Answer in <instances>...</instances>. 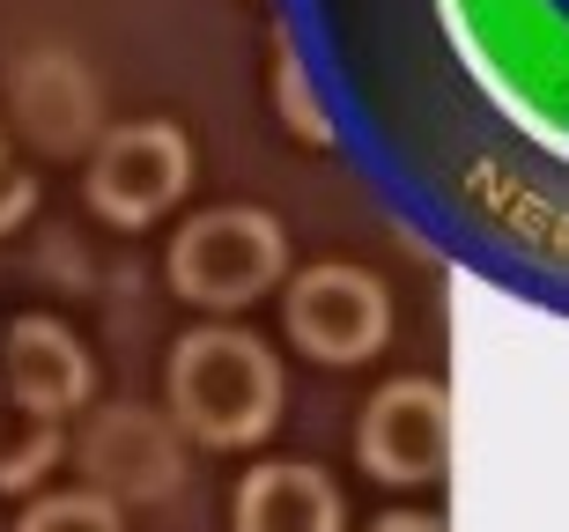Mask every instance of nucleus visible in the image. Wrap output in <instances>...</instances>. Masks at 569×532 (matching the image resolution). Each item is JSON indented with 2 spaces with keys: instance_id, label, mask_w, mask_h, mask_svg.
<instances>
[{
  "instance_id": "f8f14e48",
  "label": "nucleus",
  "mask_w": 569,
  "mask_h": 532,
  "mask_svg": "<svg viewBox=\"0 0 569 532\" xmlns=\"http://www.w3.org/2000/svg\"><path fill=\"white\" fill-rule=\"evenodd\" d=\"M44 459H52V436H38V444H30V451H8V459H0V495L30 489V481H38V466H44Z\"/></svg>"
},
{
  "instance_id": "39448f33",
  "label": "nucleus",
  "mask_w": 569,
  "mask_h": 532,
  "mask_svg": "<svg viewBox=\"0 0 569 532\" xmlns=\"http://www.w3.org/2000/svg\"><path fill=\"white\" fill-rule=\"evenodd\" d=\"M356 451L378 481H400V489L443 481V466H451V392L429 378H392L362 406Z\"/></svg>"
},
{
  "instance_id": "6e6552de",
  "label": "nucleus",
  "mask_w": 569,
  "mask_h": 532,
  "mask_svg": "<svg viewBox=\"0 0 569 532\" xmlns=\"http://www.w3.org/2000/svg\"><path fill=\"white\" fill-rule=\"evenodd\" d=\"M82 466L97 473V495H141L148 503V495H170V481H178V444L141 406H119V414H104L89 429Z\"/></svg>"
},
{
  "instance_id": "4468645a",
  "label": "nucleus",
  "mask_w": 569,
  "mask_h": 532,
  "mask_svg": "<svg viewBox=\"0 0 569 532\" xmlns=\"http://www.w3.org/2000/svg\"><path fill=\"white\" fill-rule=\"evenodd\" d=\"M370 532H443V518H429V511H385Z\"/></svg>"
},
{
  "instance_id": "423d86ee",
  "label": "nucleus",
  "mask_w": 569,
  "mask_h": 532,
  "mask_svg": "<svg viewBox=\"0 0 569 532\" xmlns=\"http://www.w3.org/2000/svg\"><path fill=\"white\" fill-rule=\"evenodd\" d=\"M16 127L38 141L44 155H89L104 141V104L97 82L82 74V60L67 52H38L16 67Z\"/></svg>"
},
{
  "instance_id": "20e7f679",
  "label": "nucleus",
  "mask_w": 569,
  "mask_h": 532,
  "mask_svg": "<svg viewBox=\"0 0 569 532\" xmlns=\"http://www.w3.org/2000/svg\"><path fill=\"white\" fill-rule=\"evenodd\" d=\"M392 333V297L362 267H311L289 281V341L318 362H362Z\"/></svg>"
},
{
  "instance_id": "0eeeda50",
  "label": "nucleus",
  "mask_w": 569,
  "mask_h": 532,
  "mask_svg": "<svg viewBox=\"0 0 569 532\" xmlns=\"http://www.w3.org/2000/svg\"><path fill=\"white\" fill-rule=\"evenodd\" d=\"M0 370H8L16 406H30L38 422H60L67 406L89 400V348L60 319H16L8 348H0Z\"/></svg>"
},
{
  "instance_id": "ddd939ff",
  "label": "nucleus",
  "mask_w": 569,
  "mask_h": 532,
  "mask_svg": "<svg viewBox=\"0 0 569 532\" xmlns=\"http://www.w3.org/2000/svg\"><path fill=\"white\" fill-rule=\"evenodd\" d=\"M30 208H38V185H30L22 171H0V237L16 230V222H22Z\"/></svg>"
},
{
  "instance_id": "f03ea898",
  "label": "nucleus",
  "mask_w": 569,
  "mask_h": 532,
  "mask_svg": "<svg viewBox=\"0 0 569 532\" xmlns=\"http://www.w3.org/2000/svg\"><path fill=\"white\" fill-rule=\"evenodd\" d=\"M289 274V237L267 208H208L170 237V289L208 311H244Z\"/></svg>"
},
{
  "instance_id": "f257e3e1",
  "label": "nucleus",
  "mask_w": 569,
  "mask_h": 532,
  "mask_svg": "<svg viewBox=\"0 0 569 532\" xmlns=\"http://www.w3.org/2000/svg\"><path fill=\"white\" fill-rule=\"evenodd\" d=\"M170 414L214 451L259 444L281 414V362L244 325H200L170 348Z\"/></svg>"
},
{
  "instance_id": "7ed1b4c3",
  "label": "nucleus",
  "mask_w": 569,
  "mask_h": 532,
  "mask_svg": "<svg viewBox=\"0 0 569 532\" xmlns=\"http://www.w3.org/2000/svg\"><path fill=\"white\" fill-rule=\"evenodd\" d=\"M186 185H192V141L170 119L111 127L89 149V208L104 214V222H119V230H141L163 208H178Z\"/></svg>"
},
{
  "instance_id": "2eb2a0df",
  "label": "nucleus",
  "mask_w": 569,
  "mask_h": 532,
  "mask_svg": "<svg viewBox=\"0 0 569 532\" xmlns=\"http://www.w3.org/2000/svg\"><path fill=\"white\" fill-rule=\"evenodd\" d=\"M0 171H8V133H0Z\"/></svg>"
},
{
  "instance_id": "1a4fd4ad",
  "label": "nucleus",
  "mask_w": 569,
  "mask_h": 532,
  "mask_svg": "<svg viewBox=\"0 0 569 532\" xmlns=\"http://www.w3.org/2000/svg\"><path fill=\"white\" fill-rule=\"evenodd\" d=\"M237 532H340V489L318 466H259L237 489Z\"/></svg>"
},
{
  "instance_id": "9d476101",
  "label": "nucleus",
  "mask_w": 569,
  "mask_h": 532,
  "mask_svg": "<svg viewBox=\"0 0 569 532\" xmlns=\"http://www.w3.org/2000/svg\"><path fill=\"white\" fill-rule=\"evenodd\" d=\"M16 532H119V503L97 495V489H67V495L30 503Z\"/></svg>"
},
{
  "instance_id": "9b49d317",
  "label": "nucleus",
  "mask_w": 569,
  "mask_h": 532,
  "mask_svg": "<svg viewBox=\"0 0 569 532\" xmlns=\"http://www.w3.org/2000/svg\"><path fill=\"white\" fill-rule=\"evenodd\" d=\"M281 111H289V133L296 141H333V127H326V111H318V97H311V82H303V60H296V44L281 38Z\"/></svg>"
}]
</instances>
